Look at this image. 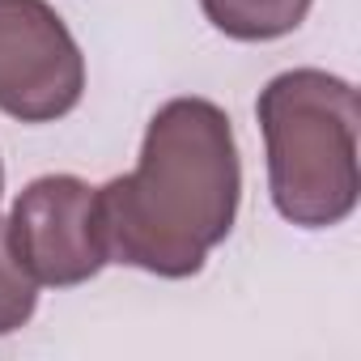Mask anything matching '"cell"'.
<instances>
[{
    "label": "cell",
    "mask_w": 361,
    "mask_h": 361,
    "mask_svg": "<svg viewBox=\"0 0 361 361\" xmlns=\"http://www.w3.org/2000/svg\"><path fill=\"white\" fill-rule=\"evenodd\" d=\"M243 161L230 115L209 98H170L153 111L140 157L98 188L106 264L166 281L196 276L234 230Z\"/></svg>",
    "instance_id": "obj_1"
},
{
    "label": "cell",
    "mask_w": 361,
    "mask_h": 361,
    "mask_svg": "<svg viewBox=\"0 0 361 361\" xmlns=\"http://www.w3.org/2000/svg\"><path fill=\"white\" fill-rule=\"evenodd\" d=\"M276 213L302 230H331L361 200V98L327 68L276 73L255 102Z\"/></svg>",
    "instance_id": "obj_2"
},
{
    "label": "cell",
    "mask_w": 361,
    "mask_h": 361,
    "mask_svg": "<svg viewBox=\"0 0 361 361\" xmlns=\"http://www.w3.org/2000/svg\"><path fill=\"white\" fill-rule=\"evenodd\" d=\"M85 56L47 0H0V111L56 123L81 106Z\"/></svg>",
    "instance_id": "obj_3"
},
{
    "label": "cell",
    "mask_w": 361,
    "mask_h": 361,
    "mask_svg": "<svg viewBox=\"0 0 361 361\" xmlns=\"http://www.w3.org/2000/svg\"><path fill=\"white\" fill-rule=\"evenodd\" d=\"M9 238L39 285L73 289L106 268L98 230V188L77 174H43L9 209Z\"/></svg>",
    "instance_id": "obj_4"
},
{
    "label": "cell",
    "mask_w": 361,
    "mask_h": 361,
    "mask_svg": "<svg viewBox=\"0 0 361 361\" xmlns=\"http://www.w3.org/2000/svg\"><path fill=\"white\" fill-rule=\"evenodd\" d=\"M314 0H200L213 30L234 43H272L293 35Z\"/></svg>",
    "instance_id": "obj_5"
},
{
    "label": "cell",
    "mask_w": 361,
    "mask_h": 361,
    "mask_svg": "<svg viewBox=\"0 0 361 361\" xmlns=\"http://www.w3.org/2000/svg\"><path fill=\"white\" fill-rule=\"evenodd\" d=\"M39 310V281L13 251L9 221H0V336L22 331Z\"/></svg>",
    "instance_id": "obj_6"
},
{
    "label": "cell",
    "mask_w": 361,
    "mask_h": 361,
    "mask_svg": "<svg viewBox=\"0 0 361 361\" xmlns=\"http://www.w3.org/2000/svg\"><path fill=\"white\" fill-rule=\"evenodd\" d=\"M0 196H5V161H0Z\"/></svg>",
    "instance_id": "obj_7"
}]
</instances>
